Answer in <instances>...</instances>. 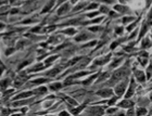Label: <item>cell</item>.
Segmentation results:
<instances>
[{"label":"cell","instance_id":"6da1fadb","mask_svg":"<svg viewBox=\"0 0 152 116\" xmlns=\"http://www.w3.org/2000/svg\"><path fill=\"white\" fill-rule=\"evenodd\" d=\"M127 72V68L124 67V68H121V70H118V71H116L115 73L113 74V77H112V80H118L120 78H122V77L124 76L125 74H126Z\"/></svg>","mask_w":152,"mask_h":116},{"label":"cell","instance_id":"7a4b0ae2","mask_svg":"<svg viewBox=\"0 0 152 116\" xmlns=\"http://www.w3.org/2000/svg\"><path fill=\"white\" fill-rule=\"evenodd\" d=\"M124 90H125V84H123V85H120L118 87H116L115 92L118 94V96H121V94L124 93Z\"/></svg>","mask_w":152,"mask_h":116},{"label":"cell","instance_id":"3957f363","mask_svg":"<svg viewBox=\"0 0 152 116\" xmlns=\"http://www.w3.org/2000/svg\"><path fill=\"white\" fill-rule=\"evenodd\" d=\"M68 4H64V6H62L61 8L59 9V14H64L65 12L68 11Z\"/></svg>","mask_w":152,"mask_h":116},{"label":"cell","instance_id":"277c9868","mask_svg":"<svg viewBox=\"0 0 152 116\" xmlns=\"http://www.w3.org/2000/svg\"><path fill=\"white\" fill-rule=\"evenodd\" d=\"M99 94H100V96H102V97H109V96H111V94H112V91H111V90L100 91V92H99Z\"/></svg>","mask_w":152,"mask_h":116},{"label":"cell","instance_id":"5b68a950","mask_svg":"<svg viewBox=\"0 0 152 116\" xmlns=\"http://www.w3.org/2000/svg\"><path fill=\"white\" fill-rule=\"evenodd\" d=\"M136 76H137V78H138V79L140 80L141 82L144 81V74H142V72H137Z\"/></svg>","mask_w":152,"mask_h":116},{"label":"cell","instance_id":"8992f818","mask_svg":"<svg viewBox=\"0 0 152 116\" xmlns=\"http://www.w3.org/2000/svg\"><path fill=\"white\" fill-rule=\"evenodd\" d=\"M120 105H121V106H125V108H126V106H132V103L130 101H127V100H126V101H123V102H122Z\"/></svg>","mask_w":152,"mask_h":116},{"label":"cell","instance_id":"52a82bcc","mask_svg":"<svg viewBox=\"0 0 152 116\" xmlns=\"http://www.w3.org/2000/svg\"><path fill=\"white\" fill-rule=\"evenodd\" d=\"M134 87H135V85H134V82H132V87L129 88V91L127 92V94H126V98H129V97L132 94V92H134V90H132V89H134Z\"/></svg>","mask_w":152,"mask_h":116},{"label":"cell","instance_id":"ba28073f","mask_svg":"<svg viewBox=\"0 0 152 116\" xmlns=\"http://www.w3.org/2000/svg\"><path fill=\"white\" fill-rule=\"evenodd\" d=\"M31 94H32L31 92H28V93H22V94H20V96L17 97V98H19V99H20V98H26V97H29ZM17 98H16V99H17Z\"/></svg>","mask_w":152,"mask_h":116},{"label":"cell","instance_id":"9c48e42d","mask_svg":"<svg viewBox=\"0 0 152 116\" xmlns=\"http://www.w3.org/2000/svg\"><path fill=\"white\" fill-rule=\"evenodd\" d=\"M61 87V84H54V85H51V88L52 89H59Z\"/></svg>","mask_w":152,"mask_h":116},{"label":"cell","instance_id":"30bf717a","mask_svg":"<svg viewBox=\"0 0 152 116\" xmlns=\"http://www.w3.org/2000/svg\"><path fill=\"white\" fill-rule=\"evenodd\" d=\"M115 9H116V10H118V11H125V8H124V7H121V6H116L115 7Z\"/></svg>","mask_w":152,"mask_h":116},{"label":"cell","instance_id":"8fae6325","mask_svg":"<svg viewBox=\"0 0 152 116\" xmlns=\"http://www.w3.org/2000/svg\"><path fill=\"white\" fill-rule=\"evenodd\" d=\"M146 28H147V25L144 24V25L142 26V31H141V33H140V36H142V35L144 34V31H146Z\"/></svg>","mask_w":152,"mask_h":116},{"label":"cell","instance_id":"7c38bea8","mask_svg":"<svg viewBox=\"0 0 152 116\" xmlns=\"http://www.w3.org/2000/svg\"><path fill=\"white\" fill-rule=\"evenodd\" d=\"M56 72H59V70H58V68H56V70H53V71H51L49 74H50V75H52V76H54V75H56Z\"/></svg>","mask_w":152,"mask_h":116},{"label":"cell","instance_id":"4fadbf2b","mask_svg":"<svg viewBox=\"0 0 152 116\" xmlns=\"http://www.w3.org/2000/svg\"><path fill=\"white\" fill-rule=\"evenodd\" d=\"M146 46H150V43H149V40L147 39L144 41V43H142V47H146Z\"/></svg>","mask_w":152,"mask_h":116},{"label":"cell","instance_id":"5bb4252c","mask_svg":"<svg viewBox=\"0 0 152 116\" xmlns=\"http://www.w3.org/2000/svg\"><path fill=\"white\" fill-rule=\"evenodd\" d=\"M85 38H86V36H85V35H82V36L77 37V38H76V40H83V39H85Z\"/></svg>","mask_w":152,"mask_h":116},{"label":"cell","instance_id":"9a60e30c","mask_svg":"<svg viewBox=\"0 0 152 116\" xmlns=\"http://www.w3.org/2000/svg\"><path fill=\"white\" fill-rule=\"evenodd\" d=\"M97 7H98V4H96V3H93V4H91V6H90L88 9H95V8H97Z\"/></svg>","mask_w":152,"mask_h":116},{"label":"cell","instance_id":"2e32d148","mask_svg":"<svg viewBox=\"0 0 152 116\" xmlns=\"http://www.w3.org/2000/svg\"><path fill=\"white\" fill-rule=\"evenodd\" d=\"M146 113V110H139L138 111V114H144Z\"/></svg>","mask_w":152,"mask_h":116},{"label":"cell","instance_id":"e0dca14e","mask_svg":"<svg viewBox=\"0 0 152 116\" xmlns=\"http://www.w3.org/2000/svg\"><path fill=\"white\" fill-rule=\"evenodd\" d=\"M132 17H130V19H129V17H125V19H124V22L126 23V22H128V21H132Z\"/></svg>","mask_w":152,"mask_h":116},{"label":"cell","instance_id":"ac0fdd59","mask_svg":"<svg viewBox=\"0 0 152 116\" xmlns=\"http://www.w3.org/2000/svg\"><path fill=\"white\" fill-rule=\"evenodd\" d=\"M102 1H104V2H108V3L113 2V0H102Z\"/></svg>","mask_w":152,"mask_h":116},{"label":"cell","instance_id":"d6986e66","mask_svg":"<svg viewBox=\"0 0 152 116\" xmlns=\"http://www.w3.org/2000/svg\"><path fill=\"white\" fill-rule=\"evenodd\" d=\"M116 45H117V43H112V46H111V48H112V49H113V48H115V46H116Z\"/></svg>","mask_w":152,"mask_h":116},{"label":"cell","instance_id":"ffe728a7","mask_svg":"<svg viewBox=\"0 0 152 116\" xmlns=\"http://www.w3.org/2000/svg\"><path fill=\"white\" fill-rule=\"evenodd\" d=\"M116 101V99H115V98H113V100H111V101H110V104H112V103H114V102H115Z\"/></svg>","mask_w":152,"mask_h":116},{"label":"cell","instance_id":"44dd1931","mask_svg":"<svg viewBox=\"0 0 152 116\" xmlns=\"http://www.w3.org/2000/svg\"><path fill=\"white\" fill-rule=\"evenodd\" d=\"M7 81H8V80H3V82L1 84V85H2V86H6L7 85Z\"/></svg>","mask_w":152,"mask_h":116},{"label":"cell","instance_id":"7402d4cb","mask_svg":"<svg viewBox=\"0 0 152 116\" xmlns=\"http://www.w3.org/2000/svg\"><path fill=\"white\" fill-rule=\"evenodd\" d=\"M63 1H65V0H59V2L61 3V2H63Z\"/></svg>","mask_w":152,"mask_h":116},{"label":"cell","instance_id":"603a6c76","mask_svg":"<svg viewBox=\"0 0 152 116\" xmlns=\"http://www.w3.org/2000/svg\"><path fill=\"white\" fill-rule=\"evenodd\" d=\"M2 2H4V1H3V0H0V4H1Z\"/></svg>","mask_w":152,"mask_h":116},{"label":"cell","instance_id":"cb8c5ba5","mask_svg":"<svg viewBox=\"0 0 152 116\" xmlns=\"http://www.w3.org/2000/svg\"><path fill=\"white\" fill-rule=\"evenodd\" d=\"M151 100H152V94H151Z\"/></svg>","mask_w":152,"mask_h":116}]
</instances>
